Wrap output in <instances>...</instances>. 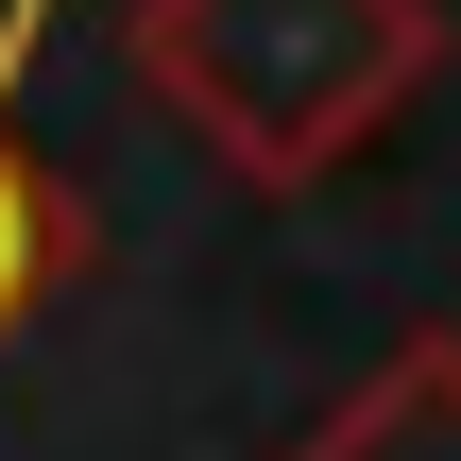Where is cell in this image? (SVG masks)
Segmentation results:
<instances>
[{
	"label": "cell",
	"instance_id": "1",
	"mask_svg": "<svg viewBox=\"0 0 461 461\" xmlns=\"http://www.w3.org/2000/svg\"><path fill=\"white\" fill-rule=\"evenodd\" d=\"M34 291V205H17V171H0V308Z\"/></svg>",
	"mask_w": 461,
	"mask_h": 461
}]
</instances>
